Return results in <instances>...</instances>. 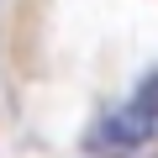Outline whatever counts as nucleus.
I'll use <instances>...</instances> for the list:
<instances>
[{"mask_svg":"<svg viewBox=\"0 0 158 158\" xmlns=\"http://www.w3.org/2000/svg\"><path fill=\"white\" fill-rule=\"evenodd\" d=\"M153 127H158V74L153 79H142V90H137V100L121 111V116H111L100 132H95V153H106V158H127L132 148H142V137H153Z\"/></svg>","mask_w":158,"mask_h":158,"instance_id":"nucleus-1","label":"nucleus"}]
</instances>
